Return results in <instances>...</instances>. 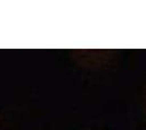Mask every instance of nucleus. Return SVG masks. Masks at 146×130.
Segmentation results:
<instances>
[{
  "mask_svg": "<svg viewBox=\"0 0 146 130\" xmlns=\"http://www.w3.org/2000/svg\"><path fill=\"white\" fill-rule=\"evenodd\" d=\"M115 50L83 49L72 51V59L79 66L87 69H99L109 65L115 57Z\"/></svg>",
  "mask_w": 146,
  "mask_h": 130,
  "instance_id": "1",
  "label": "nucleus"
},
{
  "mask_svg": "<svg viewBox=\"0 0 146 130\" xmlns=\"http://www.w3.org/2000/svg\"><path fill=\"white\" fill-rule=\"evenodd\" d=\"M143 99H144V110H145V114H146V88H145V91H144V97H143Z\"/></svg>",
  "mask_w": 146,
  "mask_h": 130,
  "instance_id": "2",
  "label": "nucleus"
}]
</instances>
